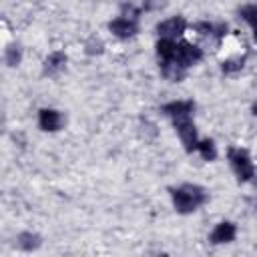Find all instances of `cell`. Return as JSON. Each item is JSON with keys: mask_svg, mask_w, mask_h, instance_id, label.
I'll use <instances>...</instances> for the list:
<instances>
[{"mask_svg": "<svg viewBox=\"0 0 257 257\" xmlns=\"http://www.w3.org/2000/svg\"><path fill=\"white\" fill-rule=\"evenodd\" d=\"M38 124L42 131H48V133H54L62 126V114L54 108H42L38 112Z\"/></svg>", "mask_w": 257, "mask_h": 257, "instance_id": "7", "label": "cell"}, {"mask_svg": "<svg viewBox=\"0 0 257 257\" xmlns=\"http://www.w3.org/2000/svg\"><path fill=\"white\" fill-rule=\"evenodd\" d=\"M235 235H237V227H235L233 223H229V221H223V223H219V225L213 229V233H211V241H213L215 245L231 243V241L235 239Z\"/></svg>", "mask_w": 257, "mask_h": 257, "instance_id": "8", "label": "cell"}, {"mask_svg": "<svg viewBox=\"0 0 257 257\" xmlns=\"http://www.w3.org/2000/svg\"><path fill=\"white\" fill-rule=\"evenodd\" d=\"M40 245V237L34 235V233H22L18 235V247L24 249V251H32Z\"/></svg>", "mask_w": 257, "mask_h": 257, "instance_id": "14", "label": "cell"}, {"mask_svg": "<svg viewBox=\"0 0 257 257\" xmlns=\"http://www.w3.org/2000/svg\"><path fill=\"white\" fill-rule=\"evenodd\" d=\"M173 120H175V128H177V133H179L185 149L189 153L191 151H197L199 139H197V131H195V124L191 122V118L189 116H181V118H173Z\"/></svg>", "mask_w": 257, "mask_h": 257, "instance_id": "3", "label": "cell"}, {"mask_svg": "<svg viewBox=\"0 0 257 257\" xmlns=\"http://www.w3.org/2000/svg\"><path fill=\"white\" fill-rule=\"evenodd\" d=\"M201 58H203V52H201L199 46H195L191 42H179L177 44V56H175V60L179 64H183L185 68L191 66V64H197Z\"/></svg>", "mask_w": 257, "mask_h": 257, "instance_id": "5", "label": "cell"}, {"mask_svg": "<svg viewBox=\"0 0 257 257\" xmlns=\"http://www.w3.org/2000/svg\"><path fill=\"white\" fill-rule=\"evenodd\" d=\"M108 28H110V32H112L114 36H118V38H131V36H135L137 30H139L135 18H128V16H118V18H114V20L108 24Z\"/></svg>", "mask_w": 257, "mask_h": 257, "instance_id": "6", "label": "cell"}, {"mask_svg": "<svg viewBox=\"0 0 257 257\" xmlns=\"http://www.w3.org/2000/svg\"><path fill=\"white\" fill-rule=\"evenodd\" d=\"M243 62H245V58H231V60H225V62H223V70H225V72H237V70L243 68Z\"/></svg>", "mask_w": 257, "mask_h": 257, "instance_id": "17", "label": "cell"}, {"mask_svg": "<svg viewBox=\"0 0 257 257\" xmlns=\"http://www.w3.org/2000/svg\"><path fill=\"white\" fill-rule=\"evenodd\" d=\"M173 205L179 213H193L197 207H201L207 201V193L197 185H183L179 189L171 191Z\"/></svg>", "mask_w": 257, "mask_h": 257, "instance_id": "1", "label": "cell"}, {"mask_svg": "<svg viewBox=\"0 0 257 257\" xmlns=\"http://www.w3.org/2000/svg\"><path fill=\"white\" fill-rule=\"evenodd\" d=\"M157 54L161 60H173L177 56V44L173 38H161L157 42Z\"/></svg>", "mask_w": 257, "mask_h": 257, "instance_id": "12", "label": "cell"}, {"mask_svg": "<svg viewBox=\"0 0 257 257\" xmlns=\"http://www.w3.org/2000/svg\"><path fill=\"white\" fill-rule=\"evenodd\" d=\"M185 30H187V20L181 16H173V18H167V20L157 24V32L161 34V38H173L175 40Z\"/></svg>", "mask_w": 257, "mask_h": 257, "instance_id": "4", "label": "cell"}, {"mask_svg": "<svg viewBox=\"0 0 257 257\" xmlns=\"http://www.w3.org/2000/svg\"><path fill=\"white\" fill-rule=\"evenodd\" d=\"M253 36H255V40H257V26H253Z\"/></svg>", "mask_w": 257, "mask_h": 257, "instance_id": "20", "label": "cell"}, {"mask_svg": "<svg viewBox=\"0 0 257 257\" xmlns=\"http://www.w3.org/2000/svg\"><path fill=\"white\" fill-rule=\"evenodd\" d=\"M229 161H231V167H233L239 181L245 183L253 177V173H255L253 161H251V157L245 149H229Z\"/></svg>", "mask_w": 257, "mask_h": 257, "instance_id": "2", "label": "cell"}, {"mask_svg": "<svg viewBox=\"0 0 257 257\" xmlns=\"http://www.w3.org/2000/svg\"><path fill=\"white\" fill-rule=\"evenodd\" d=\"M64 66H66V54L60 52V50L52 52V54L44 60V70H46L48 74H56V72H60Z\"/></svg>", "mask_w": 257, "mask_h": 257, "instance_id": "11", "label": "cell"}, {"mask_svg": "<svg viewBox=\"0 0 257 257\" xmlns=\"http://www.w3.org/2000/svg\"><path fill=\"white\" fill-rule=\"evenodd\" d=\"M215 26L217 24H211V22H197L195 24V30L199 34H215Z\"/></svg>", "mask_w": 257, "mask_h": 257, "instance_id": "18", "label": "cell"}, {"mask_svg": "<svg viewBox=\"0 0 257 257\" xmlns=\"http://www.w3.org/2000/svg\"><path fill=\"white\" fill-rule=\"evenodd\" d=\"M197 151H199V155H201L205 161H215V157H217V149H215V143H213L211 139L199 141V143H197Z\"/></svg>", "mask_w": 257, "mask_h": 257, "instance_id": "13", "label": "cell"}, {"mask_svg": "<svg viewBox=\"0 0 257 257\" xmlns=\"http://www.w3.org/2000/svg\"><path fill=\"white\" fill-rule=\"evenodd\" d=\"M161 72L167 80H173V82H179L183 76H185V66L179 64L175 58L173 60H161Z\"/></svg>", "mask_w": 257, "mask_h": 257, "instance_id": "10", "label": "cell"}, {"mask_svg": "<svg viewBox=\"0 0 257 257\" xmlns=\"http://www.w3.org/2000/svg\"><path fill=\"white\" fill-rule=\"evenodd\" d=\"M195 110V104L191 100H173L169 104L163 106V112L171 118H181V116H189Z\"/></svg>", "mask_w": 257, "mask_h": 257, "instance_id": "9", "label": "cell"}, {"mask_svg": "<svg viewBox=\"0 0 257 257\" xmlns=\"http://www.w3.org/2000/svg\"><path fill=\"white\" fill-rule=\"evenodd\" d=\"M241 16L251 24V26H257V4H249L241 10Z\"/></svg>", "mask_w": 257, "mask_h": 257, "instance_id": "15", "label": "cell"}, {"mask_svg": "<svg viewBox=\"0 0 257 257\" xmlns=\"http://www.w3.org/2000/svg\"><path fill=\"white\" fill-rule=\"evenodd\" d=\"M253 114H255V116H257V102H255V104H253Z\"/></svg>", "mask_w": 257, "mask_h": 257, "instance_id": "19", "label": "cell"}, {"mask_svg": "<svg viewBox=\"0 0 257 257\" xmlns=\"http://www.w3.org/2000/svg\"><path fill=\"white\" fill-rule=\"evenodd\" d=\"M4 60H6V64H8V66H16V64L20 62V50H18L16 46H10V48H6Z\"/></svg>", "mask_w": 257, "mask_h": 257, "instance_id": "16", "label": "cell"}]
</instances>
